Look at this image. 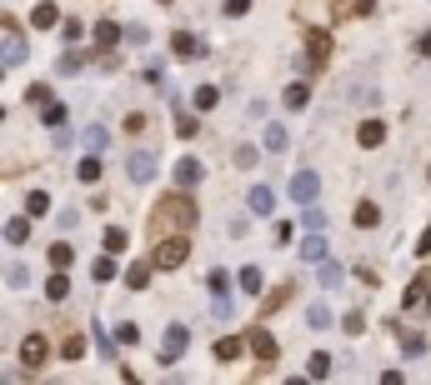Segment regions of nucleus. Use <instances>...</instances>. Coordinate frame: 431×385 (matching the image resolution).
<instances>
[{"label":"nucleus","instance_id":"obj_38","mask_svg":"<svg viewBox=\"0 0 431 385\" xmlns=\"http://www.w3.org/2000/svg\"><path fill=\"white\" fill-rule=\"evenodd\" d=\"M266 150H286V126H266Z\"/></svg>","mask_w":431,"mask_h":385},{"label":"nucleus","instance_id":"obj_4","mask_svg":"<svg viewBox=\"0 0 431 385\" xmlns=\"http://www.w3.org/2000/svg\"><path fill=\"white\" fill-rule=\"evenodd\" d=\"M186 346H191V330H186V325H166V336H160V360L176 365V360L186 355Z\"/></svg>","mask_w":431,"mask_h":385},{"label":"nucleus","instance_id":"obj_14","mask_svg":"<svg viewBox=\"0 0 431 385\" xmlns=\"http://www.w3.org/2000/svg\"><path fill=\"white\" fill-rule=\"evenodd\" d=\"M81 140H85V150H95V155H100V150H105V145H111V130H105V126H100V121H90V126H85V130H81Z\"/></svg>","mask_w":431,"mask_h":385},{"label":"nucleus","instance_id":"obj_8","mask_svg":"<svg viewBox=\"0 0 431 385\" xmlns=\"http://www.w3.org/2000/svg\"><path fill=\"white\" fill-rule=\"evenodd\" d=\"M326 61H331V35L311 30V40H306V66H311V71H321Z\"/></svg>","mask_w":431,"mask_h":385},{"label":"nucleus","instance_id":"obj_20","mask_svg":"<svg viewBox=\"0 0 431 385\" xmlns=\"http://www.w3.org/2000/svg\"><path fill=\"white\" fill-rule=\"evenodd\" d=\"M306 375H311V380H326V375H331V350H311Z\"/></svg>","mask_w":431,"mask_h":385},{"label":"nucleus","instance_id":"obj_24","mask_svg":"<svg viewBox=\"0 0 431 385\" xmlns=\"http://www.w3.org/2000/svg\"><path fill=\"white\" fill-rule=\"evenodd\" d=\"M40 121H45V126H50V130H61V126H66V121H71V110H66V105H61V100H56V105H50V100H45V110H40Z\"/></svg>","mask_w":431,"mask_h":385},{"label":"nucleus","instance_id":"obj_55","mask_svg":"<svg viewBox=\"0 0 431 385\" xmlns=\"http://www.w3.org/2000/svg\"><path fill=\"white\" fill-rule=\"evenodd\" d=\"M0 121H6V110H0Z\"/></svg>","mask_w":431,"mask_h":385},{"label":"nucleus","instance_id":"obj_35","mask_svg":"<svg viewBox=\"0 0 431 385\" xmlns=\"http://www.w3.org/2000/svg\"><path fill=\"white\" fill-rule=\"evenodd\" d=\"M306 100H311V85H306V80H296V85H286V105H291V110H301Z\"/></svg>","mask_w":431,"mask_h":385},{"label":"nucleus","instance_id":"obj_49","mask_svg":"<svg viewBox=\"0 0 431 385\" xmlns=\"http://www.w3.org/2000/svg\"><path fill=\"white\" fill-rule=\"evenodd\" d=\"M45 100H50V85H45V80H40V85H30V105H45Z\"/></svg>","mask_w":431,"mask_h":385},{"label":"nucleus","instance_id":"obj_33","mask_svg":"<svg viewBox=\"0 0 431 385\" xmlns=\"http://www.w3.org/2000/svg\"><path fill=\"white\" fill-rule=\"evenodd\" d=\"M100 240H105V250H111V255H121V250H126V245H131V236H126V231H121V226H111V231H105V236H100Z\"/></svg>","mask_w":431,"mask_h":385},{"label":"nucleus","instance_id":"obj_28","mask_svg":"<svg viewBox=\"0 0 431 385\" xmlns=\"http://www.w3.org/2000/svg\"><path fill=\"white\" fill-rule=\"evenodd\" d=\"M356 226H361V231L382 226V210H376V200H361V205H356Z\"/></svg>","mask_w":431,"mask_h":385},{"label":"nucleus","instance_id":"obj_43","mask_svg":"<svg viewBox=\"0 0 431 385\" xmlns=\"http://www.w3.org/2000/svg\"><path fill=\"white\" fill-rule=\"evenodd\" d=\"M95 350H100L105 360H116V341H111V336H105V330H100V325H95Z\"/></svg>","mask_w":431,"mask_h":385},{"label":"nucleus","instance_id":"obj_37","mask_svg":"<svg viewBox=\"0 0 431 385\" xmlns=\"http://www.w3.org/2000/svg\"><path fill=\"white\" fill-rule=\"evenodd\" d=\"M81 355H85V341L81 336H66L61 341V360H81Z\"/></svg>","mask_w":431,"mask_h":385},{"label":"nucleus","instance_id":"obj_12","mask_svg":"<svg viewBox=\"0 0 431 385\" xmlns=\"http://www.w3.org/2000/svg\"><path fill=\"white\" fill-rule=\"evenodd\" d=\"M0 61H6V66H25V61H30V45H25L20 35H11L6 45H0Z\"/></svg>","mask_w":431,"mask_h":385},{"label":"nucleus","instance_id":"obj_30","mask_svg":"<svg viewBox=\"0 0 431 385\" xmlns=\"http://www.w3.org/2000/svg\"><path fill=\"white\" fill-rule=\"evenodd\" d=\"M71 260H76V250H71L66 240H56V245H50V270H66Z\"/></svg>","mask_w":431,"mask_h":385},{"label":"nucleus","instance_id":"obj_11","mask_svg":"<svg viewBox=\"0 0 431 385\" xmlns=\"http://www.w3.org/2000/svg\"><path fill=\"white\" fill-rule=\"evenodd\" d=\"M246 205H251V215H271V210H276L271 185H251V190H246Z\"/></svg>","mask_w":431,"mask_h":385},{"label":"nucleus","instance_id":"obj_3","mask_svg":"<svg viewBox=\"0 0 431 385\" xmlns=\"http://www.w3.org/2000/svg\"><path fill=\"white\" fill-rule=\"evenodd\" d=\"M316 195H321V176L311 171V165L291 171V200H296V205H316Z\"/></svg>","mask_w":431,"mask_h":385},{"label":"nucleus","instance_id":"obj_29","mask_svg":"<svg viewBox=\"0 0 431 385\" xmlns=\"http://www.w3.org/2000/svg\"><path fill=\"white\" fill-rule=\"evenodd\" d=\"M76 176H81L85 185H90V181H100V155H95V150H90V155H85V160L76 165Z\"/></svg>","mask_w":431,"mask_h":385},{"label":"nucleus","instance_id":"obj_15","mask_svg":"<svg viewBox=\"0 0 431 385\" xmlns=\"http://www.w3.org/2000/svg\"><path fill=\"white\" fill-rule=\"evenodd\" d=\"M56 20H61V11H56V0H40V6L30 11V25H35V30H50V25H56Z\"/></svg>","mask_w":431,"mask_h":385},{"label":"nucleus","instance_id":"obj_22","mask_svg":"<svg viewBox=\"0 0 431 385\" xmlns=\"http://www.w3.org/2000/svg\"><path fill=\"white\" fill-rule=\"evenodd\" d=\"M316 281H321V286H326V291H336V286L346 281V270H341L336 260H321V270H316Z\"/></svg>","mask_w":431,"mask_h":385},{"label":"nucleus","instance_id":"obj_47","mask_svg":"<svg viewBox=\"0 0 431 385\" xmlns=\"http://www.w3.org/2000/svg\"><path fill=\"white\" fill-rule=\"evenodd\" d=\"M321 226H326V215H321L316 205H306V231H321Z\"/></svg>","mask_w":431,"mask_h":385},{"label":"nucleus","instance_id":"obj_18","mask_svg":"<svg viewBox=\"0 0 431 385\" xmlns=\"http://www.w3.org/2000/svg\"><path fill=\"white\" fill-rule=\"evenodd\" d=\"M150 270H155V260H136V265L126 270V286H131V291H146V286H150Z\"/></svg>","mask_w":431,"mask_h":385},{"label":"nucleus","instance_id":"obj_25","mask_svg":"<svg viewBox=\"0 0 431 385\" xmlns=\"http://www.w3.org/2000/svg\"><path fill=\"white\" fill-rule=\"evenodd\" d=\"M6 240H11V245H25V240H30V215H16V220H11V226H6Z\"/></svg>","mask_w":431,"mask_h":385},{"label":"nucleus","instance_id":"obj_39","mask_svg":"<svg viewBox=\"0 0 431 385\" xmlns=\"http://www.w3.org/2000/svg\"><path fill=\"white\" fill-rule=\"evenodd\" d=\"M6 286H11V291H25V286H30V270H25V265H11V270H6Z\"/></svg>","mask_w":431,"mask_h":385},{"label":"nucleus","instance_id":"obj_23","mask_svg":"<svg viewBox=\"0 0 431 385\" xmlns=\"http://www.w3.org/2000/svg\"><path fill=\"white\" fill-rule=\"evenodd\" d=\"M426 291H431V286H426L421 275H416V281L406 286V295H401V310H416V305H426Z\"/></svg>","mask_w":431,"mask_h":385},{"label":"nucleus","instance_id":"obj_21","mask_svg":"<svg viewBox=\"0 0 431 385\" xmlns=\"http://www.w3.org/2000/svg\"><path fill=\"white\" fill-rule=\"evenodd\" d=\"M301 260H316V265L326 260V236H316V231H311V236L301 240Z\"/></svg>","mask_w":431,"mask_h":385},{"label":"nucleus","instance_id":"obj_41","mask_svg":"<svg viewBox=\"0 0 431 385\" xmlns=\"http://www.w3.org/2000/svg\"><path fill=\"white\" fill-rule=\"evenodd\" d=\"M216 100H221V90H216V85H201V90H196V110H216Z\"/></svg>","mask_w":431,"mask_h":385},{"label":"nucleus","instance_id":"obj_19","mask_svg":"<svg viewBox=\"0 0 431 385\" xmlns=\"http://www.w3.org/2000/svg\"><path fill=\"white\" fill-rule=\"evenodd\" d=\"M246 346H251V341H236V336H221V341H216V350H211V355H216V360H241V350H246Z\"/></svg>","mask_w":431,"mask_h":385},{"label":"nucleus","instance_id":"obj_16","mask_svg":"<svg viewBox=\"0 0 431 385\" xmlns=\"http://www.w3.org/2000/svg\"><path fill=\"white\" fill-rule=\"evenodd\" d=\"M116 40H121V25H116V20H95V50H100V55L111 50Z\"/></svg>","mask_w":431,"mask_h":385},{"label":"nucleus","instance_id":"obj_17","mask_svg":"<svg viewBox=\"0 0 431 385\" xmlns=\"http://www.w3.org/2000/svg\"><path fill=\"white\" fill-rule=\"evenodd\" d=\"M356 140H361L366 150L382 145V140H386V126H382V121H361V126H356Z\"/></svg>","mask_w":431,"mask_h":385},{"label":"nucleus","instance_id":"obj_53","mask_svg":"<svg viewBox=\"0 0 431 385\" xmlns=\"http://www.w3.org/2000/svg\"><path fill=\"white\" fill-rule=\"evenodd\" d=\"M416 255H431V226L421 231V240H416Z\"/></svg>","mask_w":431,"mask_h":385},{"label":"nucleus","instance_id":"obj_6","mask_svg":"<svg viewBox=\"0 0 431 385\" xmlns=\"http://www.w3.org/2000/svg\"><path fill=\"white\" fill-rule=\"evenodd\" d=\"M45 355H50L45 336H25V341H20V365H25V370H40V365H45Z\"/></svg>","mask_w":431,"mask_h":385},{"label":"nucleus","instance_id":"obj_52","mask_svg":"<svg viewBox=\"0 0 431 385\" xmlns=\"http://www.w3.org/2000/svg\"><path fill=\"white\" fill-rule=\"evenodd\" d=\"M416 55H431V30H421V35H416Z\"/></svg>","mask_w":431,"mask_h":385},{"label":"nucleus","instance_id":"obj_2","mask_svg":"<svg viewBox=\"0 0 431 385\" xmlns=\"http://www.w3.org/2000/svg\"><path fill=\"white\" fill-rule=\"evenodd\" d=\"M186 255H191V240H186V231H176V236H160V245H155V270H176V265H186Z\"/></svg>","mask_w":431,"mask_h":385},{"label":"nucleus","instance_id":"obj_27","mask_svg":"<svg viewBox=\"0 0 431 385\" xmlns=\"http://www.w3.org/2000/svg\"><path fill=\"white\" fill-rule=\"evenodd\" d=\"M45 295H50V305H61V300L71 295V281H66L61 270H56V275H50V281H45Z\"/></svg>","mask_w":431,"mask_h":385},{"label":"nucleus","instance_id":"obj_31","mask_svg":"<svg viewBox=\"0 0 431 385\" xmlns=\"http://www.w3.org/2000/svg\"><path fill=\"white\" fill-rule=\"evenodd\" d=\"M261 286H266V275H261L256 265H246V270H241V291H246V295H261Z\"/></svg>","mask_w":431,"mask_h":385},{"label":"nucleus","instance_id":"obj_45","mask_svg":"<svg viewBox=\"0 0 431 385\" xmlns=\"http://www.w3.org/2000/svg\"><path fill=\"white\" fill-rule=\"evenodd\" d=\"M341 325H346V336H361V330H366V315H361V310H351Z\"/></svg>","mask_w":431,"mask_h":385},{"label":"nucleus","instance_id":"obj_40","mask_svg":"<svg viewBox=\"0 0 431 385\" xmlns=\"http://www.w3.org/2000/svg\"><path fill=\"white\" fill-rule=\"evenodd\" d=\"M291 291H296V286H281V291H271V295H266V305H261V310H266V315H271V310H281V305L291 300Z\"/></svg>","mask_w":431,"mask_h":385},{"label":"nucleus","instance_id":"obj_46","mask_svg":"<svg viewBox=\"0 0 431 385\" xmlns=\"http://www.w3.org/2000/svg\"><path fill=\"white\" fill-rule=\"evenodd\" d=\"M61 30H66V35H61V40H66V45H76V40H81V35H85V30H81V20H66V25H61Z\"/></svg>","mask_w":431,"mask_h":385},{"label":"nucleus","instance_id":"obj_48","mask_svg":"<svg viewBox=\"0 0 431 385\" xmlns=\"http://www.w3.org/2000/svg\"><path fill=\"white\" fill-rule=\"evenodd\" d=\"M116 341H121V346H136V341H141V330H136V325H121V330H116Z\"/></svg>","mask_w":431,"mask_h":385},{"label":"nucleus","instance_id":"obj_44","mask_svg":"<svg viewBox=\"0 0 431 385\" xmlns=\"http://www.w3.org/2000/svg\"><path fill=\"white\" fill-rule=\"evenodd\" d=\"M76 71H81V50H66L61 55V75H76Z\"/></svg>","mask_w":431,"mask_h":385},{"label":"nucleus","instance_id":"obj_56","mask_svg":"<svg viewBox=\"0 0 431 385\" xmlns=\"http://www.w3.org/2000/svg\"><path fill=\"white\" fill-rule=\"evenodd\" d=\"M0 80H6V71H0Z\"/></svg>","mask_w":431,"mask_h":385},{"label":"nucleus","instance_id":"obj_54","mask_svg":"<svg viewBox=\"0 0 431 385\" xmlns=\"http://www.w3.org/2000/svg\"><path fill=\"white\" fill-rule=\"evenodd\" d=\"M426 310H431V291H426Z\"/></svg>","mask_w":431,"mask_h":385},{"label":"nucleus","instance_id":"obj_51","mask_svg":"<svg viewBox=\"0 0 431 385\" xmlns=\"http://www.w3.org/2000/svg\"><path fill=\"white\" fill-rule=\"evenodd\" d=\"M236 165H256V145H241L236 150Z\"/></svg>","mask_w":431,"mask_h":385},{"label":"nucleus","instance_id":"obj_50","mask_svg":"<svg viewBox=\"0 0 431 385\" xmlns=\"http://www.w3.org/2000/svg\"><path fill=\"white\" fill-rule=\"evenodd\" d=\"M246 11H251V0H226V16H231V20L246 16Z\"/></svg>","mask_w":431,"mask_h":385},{"label":"nucleus","instance_id":"obj_7","mask_svg":"<svg viewBox=\"0 0 431 385\" xmlns=\"http://www.w3.org/2000/svg\"><path fill=\"white\" fill-rule=\"evenodd\" d=\"M126 176H131L136 185H146V181L155 176V155H150V150H136V155H126Z\"/></svg>","mask_w":431,"mask_h":385},{"label":"nucleus","instance_id":"obj_34","mask_svg":"<svg viewBox=\"0 0 431 385\" xmlns=\"http://www.w3.org/2000/svg\"><path fill=\"white\" fill-rule=\"evenodd\" d=\"M396 336H401V350H406V355H421V350H426V336H416V330H401V325H396Z\"/></svg>","mask_w":431,"mask_h":385},{"label":"nucleus","instance_id":"obj_9","mask_svg":"<svg viewBox=\"0 0 431 385\" xmlns=\"http://www.w3.org/2000/svg\"><path fill=\"white\" fill-rule=\"evenodd\" d=\"M246 341H251V355H256L261 365H271V360H276V336H271V330H261V325H256Z\"/></svg>","mask_w":431,"mask_h":385},{"label":"nucleus","instance_id":"obj_1","mask_svg":"<svg viewBox=\"0 0 431 385\" xmlns=\"http://www.w3.org/2000/svg\"><path fill=\"white\" fill-rule=\"evenodd\" d=\"M196 226V200L191 195H166L150 215V231L155 236H171V231H191Z\"/></svg>","mask_w":431,"mask_h":385},{"label":"nucleus","instance_id":"obj_10","mask_svg":"<svg viewBox=\"0 0 431 385\" xmlns=\"http://www.w3.org/2000/svg\"><path fill=\"white\" fill-rule=\"evenodd\" d=\"M171 50L181 55V61H201V55H206V40L191 35V30H176V35H171Z\"/></svg>","mask_w":431,"mask_h":385},{"label":"nucleus","instance_id":"obj_26","mask_svg":"<svg viewBox=\"0 0 431 385\" xmlns=\"http://www.w3.org/2000/svg\"><path fill=\"white\" fill-rule=\"evenodd\" d=\"M90 275H95V286H105V281H116V255L111 250H105L95 265H90Z\"/></svg>","mask_w":431,"mask_h":385},{"label":"nucleus","instance_id":"obj_5","mask_svg":"<svg viewBox=\"0 0 431 385\" xmlns=\"http://www.w3.org/2000/svg\"><path fill=\"white\" fill-rule=\"evenodd\" d=\"M331 16H336V25L341 20H366V16H376V0H336Z\"/></svg>","mask_w":431,"mask_h":385},{"label":"nucleus","instance_id":"obj_36","mask_svg":"<svg viewBox=\"0 0 431 385\" xmlns=\"http://www.w3.org/2000/svg\"><path fill=\"white\" fill-rule=\"evenodd\" d=\"M45 210H50V195H45V190H30V195H25V215L35 220V215H45Z\"/></svg>","mask_w":431,"mask_h":385},{"label":"nucleus","instance_id":"obj_32","mask_svg":"<svg viewBox=\"0 0 431 385\" xmlns=\"http://www.w3.org/2000/svg\"><path fill=\"white\" fill-rule=\"evenodd\" d=\"M306 325H311V330H326V325H331V305H321V300H316V305L306 310Z\"/></svg>","mask_w":431,"mask_h":385},{"label":"nucleus","instance_id":"obj_13","mask_svg":"<svg viewBox=\"0 0 431 385\" xmlns=\"http://www.w3.org/2000/svg\"><path fill=\"white\" fill-rule=\"evenodd\" d=\"M201 176H206V171H201L196 155H181V160H176V185H196Z\"/></svg>","mask_w":431,"mask_h":385},{"label":"nucleus","instance_id":"obj_42","mask_svg":"<svg viewBox=\"0 0 431 385\" xmlns=\"http://www.w3.org/2000/svg\"><path fill=\"white\" fill-rule=\"evenodd\" d=\"M196 130H201V126H196V116H181V110H176V135H181V140H191Z\"/></svg>","mask_w":431,"mask_h":385}]
</instances>
